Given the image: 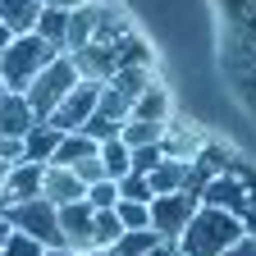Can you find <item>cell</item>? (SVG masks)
<instances>
[{"label":"cell","instance_id":"cell-1","mask_svg":"<svg viewBox=\"0 0 256 256\" xmlns=\"http://www.w3.org/2000/svg\"><path fill=\"white\" fill-rule=\"evenodd\" d=\"M242 220L229 215V210H220V206H197L192 210V220L183 224V234H178V256H220V252H229L238 238H242Z\"/></svg>","mask_w":256,"mask_h":256},{"label":"cell","instance_id":"cell-2","mask_svg":"<svg viewBox=\"0 0 256 256\" xmlns=\"http://www.w3.org/2000/svg\"><path fill=\"white\" fill-rule=\"evenodd\" d=\"M55 55H60V50L46 46L42 37H32V32H28V37H10L5 46H0V82H5V92H18V96H23L28 82L37 78Z\"/></svg>","mask_w":256,"mask_h":256},{"label":"cell","instance_id":"cell-3","mask_svg":"<svg viewBox=\"0 0 256 256\" xmlns=\"http://www.w3.org/2000/svg\"><path fill=\"white\" fill-rule=\"evenodd\" d=\"M78 82H82V78H78V69H74V60H69V55H55V60L46 64V69L28 82L23 101L32 106V114H37V119L46 124V119L55 114V106H60L64 96H69V92L78 87Z\"/></svg>","mask_w":256,"mask_h":256},{"label":"cell","instance_id":"cell-4","mask_svg":"<svg viewBox=\"0 0 256 256\" xmlns=\"http://www.w3.org/2000/svg\"><path fill=\"white\" fill-rule=\"evenodd\" d=\"M0 215L10 220L14 234H28L32 242H42L46 252H50V247H64V238H60V215H55L50 202L37 197V202H23V206H5Z\"/></svg>","mask_w":256,"mask_h":256},{"label":"cell","instance_id":"cell-5","mask_svg":"<svg viewBox=\"0 0 256 256\" xmlns=\"http://www.w3.org/2000/svg\"><path fill=\"white\" fill-rule=\"evenodd\" d=\"M202 202L192 197V192H165V197H151L146 215H151V229L165 238V242H178L183 224L192 220V210H197Z\"/></svg>","mask_w":256,"mask_h":256},{"label":"cell","instance_id":"cell-6","mask_svg":"<svg viewBox=\"0 0 256 256\" xmlns=\"http://www.w3.org/2000/svg\"><path fill=\"white\" fill-rule=\"evenodd\" d=\"M96 96H101V82H78L64 101L55 106V114L46 119L55 133H82V124L96 114Z\"/></svg>","mask_w":256,"mask_h":256},{"label":"cell","instance_id":"cell-7","mask_svg":"<svg viewBox=\"0 0 256 256\" xmlns=\"http://www.w3.org/2000/svg\"><path fill=\"white\" fill-rule=\"evenodd\" d=\"M42 174H46V165H28V160H23V165H10L5 183H0V210L37 202L42 197Z\"/></svg>","mask_w":256,"mask_h":256},{"label":"cell","instance_id":"cell-8","mask_svg":"<svg viewBox=\"0 0 256 256\" xmlns=\"http://www.w3.org/2000/svg\"><path fill=\"white\" fill-rule=\"evenodd\" d=\"M55 215H60V238H64V247H69L74 256L92 252V206L87 202H74V206H60Z\"/></svg>","mask_w":256,"mask_h":256},{"label":"cell","instance_id":"cell-9","mask_svg":"<svg viewBox=\"0 0 256 256\" xmlns=\"http://www.w3.org/2000/svg\"><path fill=\"white\" fill-rule=\"evenodd\" d=\"M42 202H50L55 210L60 206H74V202H87V188L78 183L74 170H60V165H46L42 174Z\"/></svg>","mask_w":256,"mask_h":256},{"label":"cell","instance_id":"cell-10","mask_svg":"<svg viewBox=\"0 0 256 256\" xmlns=\"http://www.w3.org/2000/svg\"><path fill=\"white\" fill-rule=\"evenodd\" d=\"M32 124H42L37 114H32V106L23 101V96L18 92H5V96H0V138H28L32 133Z\"/></svg>","mask_w":256,"mask_h":256},{"label":"cell","instance_id":"cell-11","mask_svg":"<svg viewBox=\"0 0 256 256\" xmlns=\"http://www.w3.org/2000/svg\"><path fill=\"white\" fill-rule=\"evenodd\" d=\"M96 18H101V0H87V5H78L69 14V37H64V55H74L82 46H92L96 37Z\"/></svg>","mask_w":256,"mask_h":256},{"label":"cell","instance_id":"cell-12","mask_svg":"<svg viewBox=\"0 0 256 256\" xmlns=\"http://www.w3.org/2000/svg\"><path fill=\"white\" fill-rule=\"evenodd\" d=\"M37 14H42V0H0V23L10 37H28L37 28Z\"/></svg>","mask_w":256,"mask_h":256},{"label":"cell","instance_id":"cell-13","mask_svg":"<svg viewBox=\"0 0 256 256\" xmlns=\"http://www.w3.org/2000/svg\"><path fill=\"white\" fill-rule=\"evenodd\" d=\"M128 119H146V124H165L170 119V87L160 82V78H151V87L133 101V114Z\"/></svg>","mask_w":256,"mask_h":256},{"label":"cell","instance_id":"cell-14","mask_svg":"<svg viewBox=\"0 0 256 256\" xmlns=\"http://www.w3.org/2000/svg\"><path fill=\"white\" fill-rule=\"evenodd\" d=\"M60 138H64V133H55L50 124H32V133L23 138V160H28V165H50Z\"/></svg>","mask_w":256,"mask_h":256},{"label":"cell","instance_id":"cell-15","mask_svg":"<svg viewBox=\"0 0 256 256\" xmlns=\"http://www.w3.org/2000/svg\"><path fill=\"white\" fill-rule=\"evenodd\" d=\"M146 188L156 197H165V192H188V160H160V165L146 174Z\"/></svg>","mask_w":256,"mask_h":256},{"label":"cell","instance_id":"cell-16","mask_svg":"<svg viewBox=\"0 0 256 256\" xmlns=\"http://www.w3.org/2000/svg\"><path fill=\"white\" fill-rule=\"evenodd\" d=\"M96 151H101V146H96L87 133H64V138H60V146H55V160H50V165L74 170V165H82V160H92Z\"/></svg>","mask_w":256,"mask_h":256},{"label":"cell","instance_id":"cell-17","mask_svg":"<svg viewBox=\"0 0 256 256\" xmlns=\"http://www.w3.org/2000/svg\"><path fill=\"white\" fill-rule=\"evenodd\" d=\"M32 37H42L46 46H55V50L64 55V37H69V14H60V10H46V5H42L37 28H32Z\"/></svg>","mask_w":256,"mask_h":256},{"label":"cell","instance_id":"cell-18","mask_svg":"<svg viewBox=\"0 0 256 256\" xmlns=\"http://www.w3.org/2000/svg\"><path fill=\"white\" fill-rule=\"evenodd\" d=\"M160 242H165V238H160L156 229H124L119 234V242L106 252V256H146L151 247H160Z\"/></svg>","mask_w":256,"mask_h":256},{"label":"cell","instance_id":"cell-19","mask_svg":"<svg viewBox=\"0 0 256 256\" xmlns=\"http://www.w3.org/2000/svg\"><path fill=\"white\" fill-rule=\"evenodd\" d=\"M151 78H156L151 69H119V74H114L110 82H101V87H110V92H119V96H124V101H128V106H133V101H138V96H142V92L151 87Z\"/></svg>","mask_w":256,"mask_h":256},{"label":"cell","instance_id":"cell-20","mask_svg":"<svg viewBox=\"0 0 256 256\" xmlns=\"http://www.w3.org/2000/svg\"><path fill=\"white\" fill-rule=\"evenodd\" d=\"M160 138H165V124H146V119H128L119 128V142L133 151V146H160Z\"/></svg>","mask_w":256,"mask_h":256},{"label":"cell","instance_id":"cell-21","mask_svg":"<svg viewBox=\"0 0 256 256\" xmlns=\"http://www.w3.org/2000/svg\"><path fill=\"white\" fill-rule=\"evenodd\" d=\"M124 234V224L114 220V210H92V252H110Z\"/></svg>","mask_w":256,"mask_h":256},{"label":"cell","instance_id":"cell-22","mask_svg":"<svg viewBox=\"0 0 256 256\" xmlns=\"http://www.w3.org/2000/svg\"><path fill=\"white\" fill-rule=\"evenodd\" d=\"M128 114H133V106H128V101H124L119 92L101 87V96H96V119H106V124L124 128V124H128Z\"/></svg>","mask_w":256,"mask_h":256},{"label":"cell","instance_id":"cell-23","mask_svg":"<svg viewBox=\"0 0 256 256\" xmlns=\"http://www.w3.org/2000/svg\"><path fill=\"white\" fill-rule=\"evenodd\" d=\"M96 156H101V170H106V178L110 183H119L124 174H128V146L114 138V142H101V151H96Z\"/></svg>","mask_w":256,"mask_h":256},{"label":"cell","instance_id":"cell-24","mask_svg":"<svg viewBox=\"0 0 256 256\" xmlns=\"http://www.w3.org/2000/svg\"><path fill=\"white\" fill-rule=\"evenodd\" d=\"M114 188H119V202H138V206H151V197H156V192L146 188L142 174H124Z\"/></svg>","mask_w":256,"mask_h":256},{"label":"cell","instance_id":"cell-25","mask_svg":"<svg viewBox=\"0 0 256 256\" xmlns=\"http://www.w3.org/2000/svg\"><path fill=\"white\" fill-rule=\"evenodd\" d=\"M160 160H165V156H160V146H133V151H128V174H142V178H146Z\"/></svg>","mask_w":256,"mask_h":256},{"label":"cell","instance_id":"cell-26","mask_svg":"<svg viewBox=\"0 0 256 256\" xmlns=\"http://www.w3.org/2000/svg\"><path fill=\"white\" fill-rule=\"evenodd\" d=\"M87 206H92V210H114V206H119V188H114L110 178L92 183V188H87Z\"/></svg>","mask_w":256,"mask_h":256},{"label":"cell","instance_id":"cell-27","mask_svg":"<svg viewBox=\"0 0 256 256\" xmlns=\"http://www.w3.org/2000/svg\"><path fill=\"white\" fill-rule=\"evenodd\" d=\"M114 220L124 224V229H151V215H146V206H138V202H119V206H114Z\"/></svg>","mask_w":256,"mask_h":256},{"label":"cell","instance_id":"cell-28","mask_svg":"<svg viewBox=\"0 0 256 256\" xmlns=\"http://www.w3.org/2000/svg\"><path fill=\"white\" fill-rule=\"evenodd\" d=\"M42 252H46L42 242H32L28 234H14V229H10V238H5V247H0V256H42Z\"/></svg>","mask_w":256,"mask_h":256},{"label":"cell","instance_id":"cell-29","mask_svg":"<svg viewBox=\"0 0 256 256\" xmlns=\"http://www.w3.org/2000/svg\"><path fill=\"white\" fill-rule=\"evenodd\" d=\"M74 174H78V183H82V188L101 183V178H106V170H101V156H92V160H82V165H74Z\"/></svg>","mask_w":256,"mask_h":256},{"label":"cell","instance_id":"cell-30","mask_svg":"<svg viewBox=\"0 0 256 256\" xmlns=\"http://www.w3.org/2000/svg\"><path fill=\"white\" fill-rule=\"evenodd\" d=\"M0 165H23V142L18 138H0Z\"/></svg>","mask_w":256,"mask_h":256},{"label":"cell","instance_id":"cell-31","mask_svg":"<svg viewBox=\"0 0 256 256\" xmlns=\"http://www.w3.org/2000/svg\"><path fill=\"white\" fill-rule=\"evenodd\" d=\"M220 256H256V238H252V234H242L229 252H220Z\"/></svg>","mask_w":256,"mask_h":256},{"label":"cell","instance_id":"cell-32","mask_svg":"<svg viewBox=\"0 0 256 256\" xmlns=\"http://www.w3.org/2000/svg\"><path fill=\"white\" fill-rule=\"evenodd\" d=\"M46 10H60V14H74L78 5H87V0H42Z\"/></svg>","mask_w":256,"mask_h":256},{"label":"cell","instance_id":"cell-33","mask_svg":"<svg viewBox=\"0 0 256 256\" xmlns=\"http://www.w3.org/2000/svg\"><path fill=\"white\" fill-rule=\"evenodd\" d=\"M146 256H178V247H174V242H160V247H151Z\"/></svg>","mask_w":256,"mask_h":256},{"label":"cell","instance_id":"cell-34","mask_svg":"<svg viewBox=\"0 0 256 256\" xmlns=\"http://www.w3.org/2000/svg\"><path fill=\"white\" fill-rule=\"evenodd\" d=\"M5 238H10V220L0 215V247H5Z\"/></svg>","mask_w":256,"mask_h":256},{"label":"cell","instance_id":"cell-35","mask_svg":"<svg viewBox=\"0 0 256 256\" xmlns=\"http://www.w3.org/2000/svg\"><path fill=\"white\" fill-rule=\"evenodd\" d=\"M42 256H74L69 247H50V252H42Z\"/></svg>","mask_w":256,"mask_h":256},{"label":"cell","instance_id":"cell-36","mask_svg":"<svg viewBox=\"0 0 256 256\" xmlns=\"http://www.w3.org/2000/svg\"><path fill=\"white\" fill-rule=\"evenodd\" d=\"M5 42H10V32H5V23H0V46H5Z\"/></svg>","mask_w":256,"mask_h":256},{"label":"cell","instance_id":"cell-37","mask_svg":"<svg viewBox=\"0 0 256 256\" xmlns=\"http://www.w3.org/2000/svg\"><path fill=\"white\" fill-rule=\"evenodd\" d=\"M5 174H10V165H0V183H5Z\"/></svg>","mask_w":256,"mask_h":256},{"label":"cell","instance_id":"cell-38","mask_svg":"<svg viewBox=\"0 0 256 256\" xmlns=\"http://www.w3.org/2000/svg\"><path fill=\"white\" fill-rule=\"evenodd\" d=\"M82 256H101V252H82Z\"/></svg>","mask_w":256,"mask_h":256},{"label":"cell","instance_id":"cell-39","mask_svg":"<svg viewBox=\"0 0 256 256\" xmlns=\"http://www.w3.org/2000/svg\"><path fill=\"white\" fill-rule=\"evenodd\" d=\"M0 96H5V82H0Z\"/></svg>","mask_w":256,"mask_h":256},{"label":"cell","instance_id":"cell-40","mask_svg":"<svg viewBox=\"0 0 256 256\" xmlns=\"http://www.w3.org/2000/svg\"><path fill=\"white\" fill-rule=\"evenodd\" d=\"M101 256H106V252H101Z\"/></svg>","mask_w":256,"mask_h":256}]
</instances>
